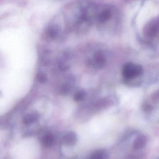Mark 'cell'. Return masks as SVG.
Listing matches in <instances>:
<instances>
[{"label":"cell","mask_w":159,"mask_h":159,"mask_svg":"<svg viewBox=\"0 0 159 159\" xmlns=\"http://www.w3.org/2000/svg\"><path fill=\"white\" fill-rule=\"evenodd\" d=\"M84 96H85V93L83 91H80L75 94L74 98L76 101H80L84 99Z\"/></svg>","instance_id":"obj_8"},{"label":"cell","mask_w":159,"mask_h":159,"mask_svg":"<svg viewBox=\"0 0 159 159\" xmlns=\"http://www.w3.org/2000/svg\"><path fill=\"white\" fill-rule=\"evenodd\" d=\"M55 142V139L51 134H47L42 139V143L43 147L49 148L52 147Z\"/></svg>","instance_id":"obj_4"},{"label":"cell","mask_w":159,"mask_h":159,"mask_svg":"<svg viewBox=\"0 0 159 159\" xmlns=\"http://www.w3.org/2000/svg\"><path fill=\"white\" fill-rule=\"evenodd\" d=\"M157 11V7L152 3L146 4L138 16L137 23L139 25H143L152 17L156 16Z\"/></svg>","instance_id":"obj_1"},{"label":"cell","mask_w":159,"mask_h":159,"mask_svg":"<svg viewBox=\"0 0 159 159\" xmlns=\"http://www.w3.org/2000/svg\"><path fill=\"white\" fill-rule=\"evenodd\" d=\"M147 142V139L144 135H140L136 138L134 142L133 147L135 149H140L145 145Z\"/></svg>","instance_id":"obj_6"},{"label":"cell","mask_w":159,"mask_h":159,"mask_svg":"<svg viewBox=\"0 0 159 159\" xmlns=\"http://www.w3.org/2000/svg\"><path fill=\"white\" fill-rule=\"evenodd\" d=\"M39 119V115L36 112H32L27 114L24 118V123L26 125H29L35 122Z\"/></svg>","instance_id":"obj_5"},{"label":"cell","mask_w":159,"mask_h":159,"mask_svg":"<svg viewBox=\"0 0 159 159\" xmlns=\"http://www.w3.org/2000/svg\"><path fill=\"white\" fill-rule=\"evenodd\" d=\"M107 153L104 150L95 151L91 156L90 159H107Z\"/></svg>","instance_id":"obj_7"},{"label":"cell","mask_w":159,"mask_h":159,"mask_svg":"<svg viewBox=\"0 0 159 159\" xmlns=\"http://www.w3.org/2000/svg\"><path fill=\"white\" fill-rule=\"evenodd\" d=\"M63 142L67 145H73L76 143L77 141V137L75 133L70 132L65 134L63 137Z\"/></svg>","instance_id":"obj_3"},{"label":"cell","mask_w":159,"mask_h":159,"mask_svg":"<svg viewBox=\"0 0 159 159\" xmlns=\"http://www.w3.org/2000/svg\"><path fill=\"white\" fill-rule=\"evenodd\" d=\"M38 79H39V81L40 83H44L47 80V77H46V76L44 74L40 73L38 76Z\"/></svg>","instance_id":"obj_9"},{"label":"cell","mask_w":159,"mask_h":159,"mask_svg":"<svg viewBox=\"0 0 159 159\" xmlns=\"http://www.w3.org/2000/svg\"><path fill=\"white\" fill-rule=\"evenodd\" d=\"M142 68L140 66L134 65L133 64H127L124 68L123 75L126 78H133L139 76L142 73Z\"/></svg>","instance_id":"obj_2"},{"label":"cell","mask_w":159,"mask_h":159,"mask_svg":"<svg viewBox=\"0 0 159 159\" xmlns=\"http://www.w3.org/2000/svg\"><path fill=\"white\" fill-rule=\"evenodd\" d=\"M69 91V87L67 85H64L61 87V93L63 94H66Z\"/></svg>","instance_id":"obj_10"}]
</instances>
